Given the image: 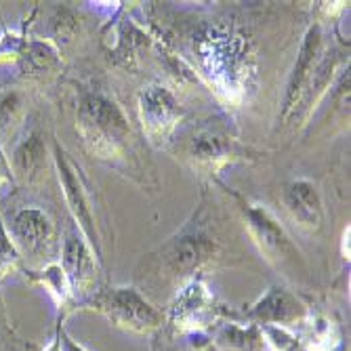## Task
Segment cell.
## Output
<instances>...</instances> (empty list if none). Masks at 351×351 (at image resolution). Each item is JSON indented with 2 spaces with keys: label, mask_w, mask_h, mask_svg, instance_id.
<instances>
[{
  "label": "cell",
  "mask_w": 351,
  "mask_h": 351,
  "mask_svg": "<svg viewBox=\"0 0 351 351\" xmlns=\"http://www.w3.org/2000/svg\"><path fill=\"white\" fill-rule=\"evenodd\" d=\"M198 57L204 74L228 93H242L248 76V47L242 36L213 27L198 40Z\"/></svg>",
  "instance_id": "6da1fadb"
},
{
  "label": "cell",
  "mask_w": 351,
  "mask_h": 351,
  "mask_svg": "<svg viewBox=\"0 0 351 351\" xmlns=\"http://www.w3.org/2000/svg\"><path fill=\"white\" fill-rule=\"evenodd\" d=\"M78 124L84 141L104 156H116L126 139L131 137V126L114 99L101 93H90L80 101Z\"/></svg>",
  "instance_id": "7a4b0ae2"
},
{
  "label": "cell",
  "mask_w": 351,
  "mask_h": 351,
  "mask_svg": "<svg viewBox=\"0 0 351 351\" xmlns=\"http://www.w3.org/2000/svg\"><path fill=\"white\" fill-rule=\"evenodd\" d=\"M90 305L104 313L114 326L137 335L156 332L165 324L162 311H158L139 291L129 289V286H118V289L99 293L90 301Z\"/></svg>",
  "instance_id": "3957f363"
},
{
  "label": "cell",
  "mask_w": 351,
  "mask_h": 351,
  "mask_svg": "<svg viewBox=\"0 0 351 351\" xmlns=\"http://www.w3.org/2000/svg\"><path fill=\"white\" fill-rule=\"evenodd\" d=\"M221 303L202 280H189L171 305V322L189 335L206 332L221 317Z\"/></svg>",
  "instance_id": "277c9868"
},
{
  "label": "cell",
  "mask_w": 351,
  "mask_h": 351,
  "mask_svg": "<svg viewBox=\"0 0 351 351\" xmlns=\"http://www.w3.org/2000/svg\"><path fill=\"white\" fill-rule=\"evenodd\" d=\"M53 158H55L57 177H59V183L63 189V196H66L68 208H70L74 221L78 223V228L82 230L86 242L97 248V254H99V234H97V226H95V215H93L88 194H86L82 179L78 175L80 171L76 169L72 158L66 154V149H63L59 143H55Z\"/></svg>",
  "instance_id": "5b68a950"
},
{
  "label": "cell",
  "mask_w": 351,
  "mask_h": 351,
  "mask_svg": "<svg viewBox=\"0 0 351 351\" xmlns=\"http://www.w3.org/2000/svg\"><path fill=\"white\" fill-rule=\"evenodd\" d=\"M246 320L257 326H282L291 328L307 320L305 303L282 286H271L246 311Z\"/></svg>",
  "instance_id": "8992f818"
},
{
  "label": "cell",
  "mask_w": 351,
  "mask_h": 351,
  "mask_svg": "<svg viewBox=\"0 0 351 351\" xmlns=\"http://www.w3.org/2000/svg\"><path fill=\"white\" fill-rule=\"evenodd\" d=\"M139 116L147 137L152 141H165L177 129L183 110L169 88L152 84L139 95Z\"/></svg>",
  "instance_id": "52a82bcc"
},
{
  "label": "cell",
  "mask_w": 351,
  "mask_h": 351,
  "mask_svg": "<svg viewBox=\"0 0 351 351\" xmlns=\"http://www.w3.org/2000/svg\"><path fill=\"white\" fill-rule=\"evenodd\" d=\"M320 51H322V29L315 23L307 29V34L301 43V49H299V55H297V61H295V68L289 76V82H286L284 99H282V120L289 118L295 106L299 104L305 86L311 80V72L315 68L317 57H320Z\"/></svg>",
  "instance_id": "ba28073f"
},
{
  "label": "cell",
  "mask_w": 351,
  "mask_h": 351,
  "mask_svg": "<svg viewBox=\"0 0 351 351\" xmlns=\"http://www.w3.org/2000/svg\"><path fill=\"white\" fill-rule=\"evenodd\" d=\"M242 215H244V226L248 228L250 236L263 252L269 254V259L293 257L295 246L269 210L257 204H242Z\"/></svg>",
  "instance_id": "9c48e42d"
},
{
  "label": "cell",
  "mask_w": 351,
  "mask_h": 351,
  "mask_svg": "<svg viewBox=\"0 0 351 351\" xmlns=\"http://www.w3.org/2000/svg\"><path fill=\"white\" fill-rule=\"evenodd\" d=\"M213 252L215 244L208 236L191 232L171 240L162 250V257L175 276H189L198 271L213 257Z\"/></svg>",
  "instance_id": "30bf717a"
},
{
  "label": "cell",
  "mask_w": 351,
  "mask_h": 351,
  "mask_svg": "<svg viewBox=\"0 0 351 351\" xmlns=\"http://www.w3.org/2000/svg\"><path fill=\"white\" fill-rule=\"evenodd\" d=\"M59 265L70 280L74 297L90 293L95 278H97V263H95L93 252L82 238H78L76 234H70L66 238Z\"/></svg>",
  "instance_id": "8fae6325"
},
{
  "label": "cell",
  "mask_w": 351,
  "mask_h": 351,
  "mask_svg": "<svg viewBox=\"0 0 351 351\" xmlns=\"http://www.w3.org/2000/svg\"><path fill=\"white\" fill-rule=\"evenodd\" d=\"M284 204L299 226L317 230L324 221V206L317 187L307 179L293 181L284 191Z\"/></svg>",
  "instance_id": "7c38bea8"
},
{
  "label": "cell",
  "mask_w": 351,
  "mask_h": 351,
  "mask_svg": "<svg viewBox=\"0 0 351 351\" xmlns=\"http://www.w3.org/2000/svg\"><path fill=\"white\" fill-rule=\"evenodd\" d=\"M9 236L25 250H40L53 238V221L43 208H21L13 217Z\"/></svg>",
  "instance_id": "4fadbf2b"
},
{
  "label": "cell",
  "mask_w": 351,
  "mask_h": 351,
  "mask_svg": "<svg viewBox=\"0 0 351 351\" xmlns=\"http://www.w3.org/2000/svg\"><path fill=\"white\" fill-rule=\"evenodd\" d=\"M236 154V143L228 135H221L215 131H204L191 139L189 156L194 158L198 165L217 167L221 162H228Z\"/></svg>",
  "instance_id": "5bb4252c"
},
{
  "label": "cell",
  "mask_w": 351,
  "mask_h": 351,
  "mask_svg": "<svg viewBox=\"0 0 351 351\" xmlns=\"http://www.w3.org/2000/svg\"><path fill=\"white\" fill-rule=\"evenodd\" d=\"M221 351H267L261 328L257 324L230 322L219 330L217 343Z\"/></svg>",
  "instance_id": "9a60e30c"
},
{
  "label": "cell",
  "mask_w": 351,
  "mask_h": 351,
  "mask_svg": "<svg viewBox=\"0 0 351 351\" xmlns=\"http://www.w3.org/2000/svg\"><path fill=\"white\" fill-rule=\"evenodd\" d=\"M45 143L38 135H29L27 139H23L13 154V162H15V171L23 177H34L38 175L43 162H45Z\"/></svg>",
  "instance_id": "2e32d148"
},
{
  "label": "cell",
  "mask_w": 351,
  "mask_h": 351,
  "mask_svg": "<svg viewBox=\"0 0 351 351\" xmlns=\"http://www.w3.org/2000/svg\"><path fill=\"white\" fill-rule=\"evenodd\" d=\"M34 282L45 286V291H49V295L57 301L59 307L70 305L72 299H74L70 280H68L66 271H63V267L59 263H51L43 271H36L34 274Z\"/></svg>",
  "instance_id": "e0dca14e"
},
{
  "label": "cell",
  "mask_w": 351,
  "mask_h": 351,
  "mask_svg": "<svg viewBox=\"0 0 351 351\" xmlns=\"http://www.w3.org/2000/svg\"><path fill=\"white\" fill-rule=\"evenodd\" d=\"M25 104L19 90H7L0 95V133H9L23 116Z\"/></svg>",
  "instance_id": "ac0fdd59"
},
{
  "label": "cell",
  "mask_w": 351,
  "mask_h": 351,
  "mask_svg": "<svg viewBox=\"0 0 351 351\" xmlns=\"http://www.w3.org/2000/svg\"><path fill=\"white\" fill-rule=\"evenodd\" d=\"M57 335H59V345H61V351H88L84 345H80L78 341H74L68 330L63 328V322L57 326Z\"/></svg>",
  "instance_id": "d6986e66"
},
{
  "label": "cell",
  "mask_w": 351,
  "mask_h": 351,
  "mask_svg": "<svg viewBox=\"0 0 351 351\" xmlns=\"http://www.w3.org/2000/svg\"><path fill=\"white\" fill-rule=\"evenodd\" d=\"M13 171H11V162L7 160L3 143H0V187L3 185H13Z\"/></svg>",
  "instance_id": "ffe728a7"
},
{
  "label": "cell",
  "mask_w": 351,
  "mask_h": 351,
  "mask_svg": "<svg viewBox=\"0 0 351 351\" xmlns=\"http://www.w3.org/2000/svg\"><path fill=\"white\" fill-rule=\"evenodd\" d=\"M189 345H191V349H194V351H221V349H219L215 343H210V341L206 339V335H202V332L191 335Z\"/></svg>",
  "instance_id": "44dd1931"
},
{
  "label": "cell",
  "mask_w": 351,
  "mask_h": 351,
  "mask_svg": "<svg viewBox=\"0 0 351 351\" xmlns=\"http://www.w3.org/2000/svg\"><path fill=\"white\" fill-rule=\"evenodd\" d=\"M43 351H61V345H59V335H57V330H55V337H53V341L43 349Z\"/></svg>",
  "instance_id": "7402d4cb"
}]
</instances>
